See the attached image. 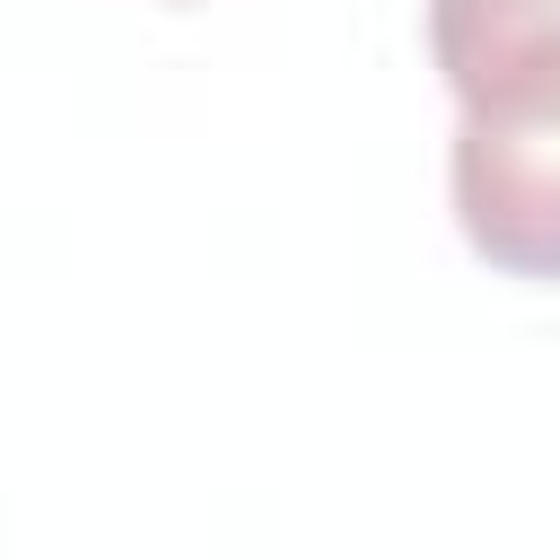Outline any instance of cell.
Masks as SVG:
<instances>
[{
	"instance_id": "6da1fadb",
	"label": "cell",
	"mask_w": 560,
	"mask_h": 560,
	"mask_svg": "<svg viewBox=\"0 0 560 560\" xmlns=\"http://www.w3.org/2000/svg\"><path fill=\"white\" fill-rule=\"evenodd\" d=\"M429 52L455 88L464 245L508 280H560V0H429Z\"/></svg>"
}]
</instances>
